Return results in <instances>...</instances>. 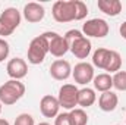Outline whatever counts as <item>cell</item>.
Instances as JSON below:
<instances>
[{
  "instance_id": "cell-6",
  "label": "cell",
  "mask_w": 126,
  "mask_h": 125,
  "mask_svg": "<svg viewBox=\"0 0 126 125\" xmlns=\"http://www.w3.org/2000/svg\"><path fill=\"white\" fill-rule=\"evenodd\" d=\"M109 31L110 28H109L107 21L101 18H93L82 25V34L87 37H93V38H104L109 34Z\"/></svg>"
},
{
  "instance_id": "cell-20",
  "label": "cell",
  "mask_w": 126,
  "mask_h": 125,
  "mask_svg": "<svg viewBox=\"0 0 126 125\" xmlns=\"http://www.w3.org/2000/svg\"><path fill=\"white\" fill-rule=\"evenodd\" d=\"M70 116V122L72 125H87L88 124V115L84 109L81 107H75L69 112Z\"/></svg>"
},
{
  "instance_id": "cell-1",
  "label": "cell",
  "mask_w": 126,
  "mask_h": 125,
  "mask_svg": "<svg viewBox=\"0 0 126 125\" xmlns=\"http://www.w3.org/2000/svg\"><path fill=\"white\" fill-rule=\"evenodd\" d=\"M51 15L54 21L60 24L82 21L88 15V7L81 0H59L53 4Z\"/></svg>"
},
{
  "instance_id": "cell-12",
  "label": "cell",
  "mask_w": 126,
  "mask_h": 125,
  "mask_svg": "<svg viewBox=\"0 0 126 125\" xmlns=\"http://www.w3.org/2000/svg\"><path fill=\"white\" fill-rule=\"evenodd\" d=\"M24 18L31 22V24H37L40 21L44 19V15H46V9L43 4L40 3H35V1H31V3H27L24 6Z\"/></svg>"
},
{
  "instance_id": "cell-9",
  "label": "cell",
  "mask_w": 126,
  "mask_h": 125,
  "mask_svg": "<svg viewBox=\"0 0 126 125\" xmlns=\"http://www.w3.org/2000/svg\"><path fill=\"white\" fill-rule=\"evenodd\" d=\"M6 72L7 75L10 77V80H18L21 81L22 78L27 77L28 74V65L24 59L21 58H13L7 62V66H6Z\"/></svg>"
},
{
  "instance_id": "cell-25",
  "label": "cell",
  "mask_w": 126,
  "mask_h": 125,
  "mask_svg": "<svg viewBox=\"0 0 126 125\" xmlns=\"http://www.w3.org/2000/svg\"><path fill=\"white\" fill-rule=\"evenodd\" d=\"M54 125H72V122H70V116H69V112L59 113V115L54 118Z\"/></svg>"
},
{
  "instance_id": "cell-28",
  "label": "cell",
  "mask_w": 126,
  "mask_h": 125,
  "mask_svg": "<svg viewBox=\"0 0 126 125\" xmlns=\"http://www.w3.org/2000/svg\"><path fill=\"white\" fill-rule=\"evenodd\" d=\"M38 125H51V124H48V122H40Z\"/></svg>"
},
{
  "instance_id": "cell-24",
  "label": "cell",
  "mask_w": 126,
  "mask_h": 125,
  "mask_svg": "<svg viewBox=\"0 0 126 125\" xmlns=\"http://www.w3.org/2000/svg\"><path fill=\"white\" fill-rule=\"evenodd\" d=\"M9 52H10V47H9V43L0 37V62H3L4 59H7L9 56Z\"/></svg>"
},
{
  "instance_id": "cell-13",
  "label": "cell",
  "mask_w": 126,
  "mask_h": 125,
  "mask_svg": "<svg viewBox=\"0 0 126 125\" xmlns=\"http://www.w3.org/2000/svg\"><path fill=\"white\" fill-rule=\"evenodd\" d=\"M91 41L84 35V37H81L79 40H76V41H73L72 44H70V47H69V50L72 52V55L75 56V58H78V59H87L88 56H90V53H91Z\"/></svg>"
},
{
  "instance_id": "cell-4",
  "label": "cell",
  "mask_w": 126,
  "mask_h": 125,
  "mask_svg": "<svg viewBox=\"0 0 126 125\" xmlns=\"http://www.w3.org/2000/svg\"><path fill=\"white\" fill-rule=\"evenodd\" d=\"M21 24V12L16 7H7L0 15V35L7 37Z\"/></svg>"
},
{
  "instance_id": "cell-18",
  "label": "cell",
  "mask_w": 126,
  "mask_h": 125,
  "mask_svg": "<svg viewBox=\"0 0 126 125\" xmlns=\"http://www.w3.org/2000/svg\"><path fill=\"white\" fill-rule=\"evenodd\" d=\"M120 68H122V56H120V53L116 52V50H110L104 71H107L109 74H116L117 71H120Z\"/></svg>"
},
{
  "instance_id": "cell-21",
  "label": "cell",
  "mask_w": 126,
  "mask_h": 125,
  "mask_svg": "<svg viewBox=\"0 0 126 125\" xmlns=\"http://www.w3.org/2000/svg\"><path fill=\"white\" fill-rule=\"evenodd\" d=\"M113 87L119 91H126V71H117L113 77Z\"/></svg>"
},
{
  "instance_id": "cell-29",
  "label": "cell",
  "mask_w": 126,
  "mask_h": 125,
  "mask_svg": "<svg viewBox=\"0 0 126 125\" xmlns=\"http://www.w3.org/2000/svg\"><path fill=\"white\" fill-rule=\"evenodd\" d=\"M1 109H3V104L0 103V113H1Z\"/></svg>"
},
{
  "instance_id": "cell-26",
  "label": "cell",
  "mask_w": 126,
  "mask_h": 125,
  "mask_svg": "<svg viewBox=\"0 0 126 125\" xmlns=\"http://www.w3.org/2000/svg\"><path fill=\"white\" fill-rule=\"evenodd\" d=\"M119 32H120V35H122V37H123V38L126 40V21L123 22V24H122V25H120V28H119Z\"/></svg>"
},
{
  "instance_id": "cell-10",
  "label": "cell",
  "mask_w": 126,
  "mask_h": 125,
  "mask_svg": "<svg viewBox=\"0 0 126 125\" xmlns=\"http://www.w3.org/2000/svg\"><path fill=\"white\" fill-rule=\"evenodd\" d=\"M40 110H41L43 116H46V118H56L60 110L57 97H54L51 94H46L40 100Z\"/></svg>"
},
{
  "instance_id": "cell-14",
  "label": "cell",
  "mask_w": 126,
  "mask_h": 125,
  "mask_svg": "<svg viewBox=\"0 0 126 125\" xmlns=\"http://www.w3.org/2000/svg\"><path fill=\"white\" fill-rule=\"evenodd\" d=\"M117 103H119V97H117V94L113 93L111 90L100 94L98 107H100L103 112H113V110L117 107Z\"/></svg>"
},
{
  "instance_id": "cell-3",
  "label": "cell",
  "mask_w": 126,
  "mask_h": 125,
  "mask_svg": "<svg viewBox=\"0 0 126 125\" xmlns=\"http://www.w3.org/2000/svg\"><path fill=\"white\" fill-rule=\"evenodd\" d=\"M50 49V41L46 37V34L43 32L41 35H37L35 38H32L28 47V62L31 65H40L44 62L47 53Z\"/></svg>"
},
{
  "instance_id": "cell-2",
  "label": "cell",
  "mask_w": 126,
  "mask_h": 125,
  "mask_svg": "<svg viewBox=\"0 0 126 125\" xmlns=\"http://www.w3.org/2000/svg\"><path fill=\"white\" fill-rule=\"evenodd\" d=\"M25 94V85L18 80H9L0 85V103L4 106L15 104Z\"/></svg>"
},
{
  "instance_id": "cell-27",
  "label": "cell",
  "mask_w": 126,
  "mask_h": 125,
  "mask_svg": "<svg viewBox=\"0 0 126 125\" xmlns=\"http://www.w3.org/2000/svg\"><path fill=\"white\" fill-rule=\"evenodd\" d=\"M0 125H10V124H9V121H6V119H1V118H0Z\"/></svg>"
},
{
  "instance_id": "cell-23",
  "label": "cell",
  "mask_w": 126,
  "mask_h": 125,
  "mask_svg": "<svg viewBox=\"0 0 126 125\" xmlns=\"http://www.w3.org/2000/svg\"><path fill=\"white\" fill-rule=\"evenodd\" d=\"M81 37H84V34L79 31V30H69V31L64 34V38H66V41H67V44H69V47H70V44L73 43V41H76V40H79Z\"/></svg>"
},
{
  "instance_id": "cell-17",
  "label": "cell",
  "mask_w": 126,
  "mask_h": 125,
  "mask_svg": "<svg viewBox=\"0 0 126 125\" xmlns=\"http://www.w3.org/2000/svg\"><path fill=\"white\" fill-rule=\"evenodd\" d=\"M95 100H97V94L93 88L84 87L78 91V106H81V109L93 106L95 103Z\"/></svg>"
},
{
  "instance_id": "cell-16",
  "label": "cell",
  "mask_w": 126,
  "mask_h": 125,
  "mask_svg": "<svg viewBox=\"0 0 126 125\" xmlns=\"http://www.w3.org/2000/svg\"><path fill=\"white\" fill-rule=\"evenodd\" d=\"M94 88L97 91H101V93H106V91H110L111 87H113V78L110 74L107 72H103V74H98L95 75L94 80Z\"/></svg>"
},
{
  "instance_id": "cell-30",
  "label": "cell",
  "mask_w": 126,
  "mask_h": 125,
  "mask_svg": "<svg viewBox=\"0 0 126 125\" xmlns=\"http://www.w3.org/2000/svg\"><path fill=\"white\" fill-rule=\"evenodd\" d=\"M116 125H119V124H116Z\"/></svg>"
},
{
  "instance_id": "cell-5",
  "label": "cell",
  "mask_w": 126,
  "mask_h": 125,
  "mask_svg": "<svg viewBox=\"0 0 126 125\" xmlns=\"http://www.w3.org/2000/svg\"><path fill=\"white\" fill-rule=\"evenodd\" d=\"M78 87L75 84H63L59 90V96H57V100H59V104L63 109H67V110H72L78 106Z\"/></svg>"
},
{
  "instance_id": "cell-7",
  "label": "cell",
  "mask_w": 126,
  "mask_h": 125,
  "mask_svg": "<svg viewBox=\"0 0 126 125\" xmlns=\"http://www.w3.org/2000/svg\"><path fill=\"white\" fill-rule=\"evenodd\" d=\"M44 34L50 41L48 53H51L54 58H63L69 52V44H67L64 35H60L57 32H44Z\"/></svg>"
},
{
  "instance_id": "cell-22",
  "label": "cell",
  "mask_w": 126,
  "mask_h": 125,
  "mask_svg": "<svg viewBox=\"0 0 126 125\" xmlns=\"http://www.w3.org/2000/svg\"><path fill=\"white\" fill-rule=\"evenodd\" d=\"M13 125H35V121H34L32 115H30V113H21L16 116Z\"/></svg>"
},
{
  "instance_id": "cell-11",
  "label": "cell",
  "mask_w": 126,
  "mask_h": 125,
  "mask_svg": "<svg viewBox=\"0 0 126 125\" xmlns=\"http://www.w3.org/2000/svg\"><path fill=\"white\" fill-rule=\"evenodd\" d=\"M50 75L57 81H64L72 75V66L67 61L57 59L50 65Z\"/></svg>"
},
{
  "instance_id": "cell-8",
  "label": "cell",
  "mask_w": 126,
  "mask_h": 125,
  "mask_svg": "<svg viewBox=\"0 0 126 125\" xmlns=\"http://www.w3.org/2000/svg\"><path fill=\"white\" fill-rule=\"evenodd\" d=\"M72 77L75 80L76 84L81 85H87L88 83H91L94 80V66L88 62H79L75 65V68L72 69Z\"/></svg>"
},
{
  "instance_id": "cell-19",
  "label": "cell",
  "mask_w": 126,
  "mask_h": 125,
  "mask_svg": "<svg viewBox=\"0 0 126 125\" xmlns=\"http://www.w3.org/2000/svg\"><path fill=\"white\" fill-rule=\"evenodd\" d=\"M109 49H104V47H100L97 49L93 55V66L98 68V69H104L106 68V63H107V58H109Z\"/></svg>"
},
{
  "instance_id": "cell-15",
  "label": "cell",
  "mask_w": 126,
  "mask_h": 125,
  "mask_svg": "<svg viewBox=\"0 0 126 125\" xmlns=\"http://www.w3.org/2000/svg\"><path fill=\"white\" fill-rule=\"evenodd\" d=\"M97 6L103 13L109 16H117L122 12V3L119 0H98Z\"/></svg>"
}]
</instances>
